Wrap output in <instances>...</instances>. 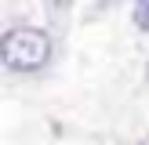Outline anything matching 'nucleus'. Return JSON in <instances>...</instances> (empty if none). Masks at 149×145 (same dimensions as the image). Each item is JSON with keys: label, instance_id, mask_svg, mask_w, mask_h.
<instances>
[{"label": "nucleus", "instance_id": "obj_2", "mask_svg": "<svg viewBox=\"0 0 149 145\" xmlns=\"http://www.w3.org/2000/svg\"><path fill=\"white\" fill-rule=\"evenodd\" d=\"M135 26L138 29H149V4H138L135 7Z\"/></svg>", "mask_w": 149, "mask_h": 145}, {"label": "nucleus", "instance_id": "obj_1", "mask_svg": "<svg viewBox=\"0 0 149 145\" xmlns=\"http://www.w3.org/2000/svg\"><path fill=\"white\" fill-rule=\"evenodd\" d=\"M51 55V40L47 33L40 29H29V26H18L0 40V58H4L7 69H18V72H29V69H40Z\"/></svg>", "mask_w": 149, "mask_h": 145}]
</instances>
